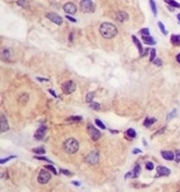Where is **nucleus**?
Segmentation results:
<instances>
[{
	"instance_id": "a878e982",
	"label": "nucleus",
	"mask_w": 180,
	"mask_h": 192,
	"mask_svg": "<svg viewBox=\"0 0 180 192\" xmlns=\"http://www.w3.org/2000/svg\"><path fill=\"white\" fill-rule=\"evenodd\" d=\"M94 97V92H89V93L87 95V97H86L87 102H89V103L92 102V100H93Z\"/></svg>"
},
{
	"instance_id": "58836bf2",
	"label": "nucleus",
	"mask_w": 180,
	"mask_h": 192,
	"mask_svg": "<svg viewBox=\"0 0 180 192\" xmlns=\"http://www.w3.org/2000/svg\"><path fill=\"white\" fill-rule=\"evenodd\" d=\"M176 114H177V113H176V110L174 109L173 110V111L171 112V113L168 115V119H170V118H172V117H175L176 116Z\"/></svg>"
},
{
	"instance_id": "f704fd0d",
	"label": "nucleus",
	"mask_w": 180,
	"mask_h": 192,
	"mask_svg": "<svg viewBox=\"0 0 180 192\" xmlns=\"http://www.w3.org/2000/svg\"><path fill=\"white\" fill-rule=\"evenodd\" d=\"M34 158L36 159H38V160H44V161H47V162H49V163H53V162H52V160H49L48 158H47L45 157H42V156H34Z\"/></svg>"
},
{
	"instance_id": "cd10ccee",
	"label": "nucleus",
	"mask_w": 180,
	"mask_h": 192,
	"mask_svg": "<svg viewBox=\"0 0 180 192\" xmlns=\"http://www.w3.org/2000/svg\"><path fill=\"white\" fill-rule=\"evenodd\" d=\"M156 51L155 49H151V55H150V61L151 62H152V61H153L155 60V57H156Z\"/></svg>"
},
{
	"instance_id": "39448f33",
	"label": "nucleus",
	"mask_w": 180,
	"mask_h": 192,
	"mask_svg": "<svg viewBox=\"0 0 180 192\" xmlns=\"http://www.w3.org/2000/svg\"><path fill=\"white\" fill-rule=\"evenodd\" d=\"M85 160H86V162L87 163L92 165H96V163H98V162H99V153L96 151L90 152V153L87 155Z\"/></svg>"
},
{
	"instance_id": "a18cd8bd",
	"label": "nucleus",
	"mask_w": 180,
	"mask_h": 192,
	"mask_svg": "<svg viewBox=\"0 0 180 192\" xmlns=\"http://www.w3.org/2000/svg\"><path fill=\"white\" fill-rule=\"evenodd\" d=\"M176 59H177V62L180 63V53L178 54L177 57H176Z\"/></svg>"
},
{
	"instance_id": "f257e3e1",
	"label": "nucleus",
	"mask_w": 180,
	"mask_h": 192,
	"mask_svg": "<svg viewBox=\"0 0 180 192\" xmlns=\"http://www.w3.org/2000/svg\"><path fill=\"white\" fill-rule=\"evenodd\" d=\"M99 32L102 37L106 39H112L118 34V29L114 24L110 23H103L100 25Z\"/></svg>"
},
{
	"instance_id": "9b49d317",
	"label": "nucleus",
	"mask_w": 180,
	"mask_h": 192,
	"mask_svg": "<svg viewBox=\"0 0 180 192\" xmlns=\"http://www.w3.org/2000/svg\"><path fill=\"white\" fill-rule=\"evenodd\" d=\"M157 175H156V177H160L163 176H168L170 175L171 173L170 170L168 169V168L163 167V166H158L157 167Z\"/></svg>"
},
{
	"instance_id": "79ce46f5",
	"label": "nucleus",
	"mask_w": 180,
	"mask_h": 192,
	"mask_svg": "<svg viewBox=\"0 0 180 192\" xmlns=\"http://www.w3.org/2000/svg\"><path fill=\"white\" fill-rule=\"evenodd\" d=\"M61 173L65 174V175H70V173L68 171V170H61Z\"/></svg>"
},
{
	"instance_id": "dca6fc26",
	"label": "nucleus",
	"mask_w": 180,
	"mask_h": 192,
	"mask_svg": "<svg viewBox=\"0 0 180 192\" xmlns=\"http://www.w3.org/2000/svg\"><path fill=\"white\" fill-rule=\"evenodd\" d=\"M132 40H133L134 44H135V46L137 47V49L139 50V54H141H141H143V47H142V45H141V42H140V41L137 39V37H135L134 35H132Z\"/></svg>"
},
{
	"instance_id": "412c9836",
	"label": "nucleus",
	"mask_w": 180,
	"mask_h": 192,
	"mask_svg": "<svg viewBox=\"0 0 180 192\" xmlns=\"http://www.w3.org/2000/svg\"><path fill=\"white\" fill-rule=\"evenodd\" d=\"M156 122V119L154 118V117H151V118H149V117H146L145 119L144 122H143V125L145 127H150L151 125H152L154 123Z\"/></svg>"
},
{
	"instance_id": "2f4dec72",
	"label": "nucleus",
	"mask_w": 180,
	"mask_h": 192,
	"mask_svg": "<svg viewBox=\"0 0 180 192\" xmlns=\"http://www.w3.org/2000/svg\"><path fill=\"white\" fill-rule=\"evenodd\" d=\"M45 168H46L47 169H48L49 170H51V171H52V173L54 174V175H57V172H56L55 168H54L53 165H47L45 166Z\"/></svg>"
},
{
	"instance_id": "c85d7f7f",
	"label": "nucleus",
	"mask_w": 180,
	"mask_h": 192,
	"mask_svg": "<svg viewBox=\"0 0 180 192\" xmlns=\"http://www.w3.org/2000/svg\"><path fill=\"white\" fill-rule=\"evenodd\" d=\"M95 123L96 125H97L98 127H99L100 128H101V129L103 130H105L106 129V127H105V125L103 124V123L101 122L100 120H98V119H96L95 120Z\"/></svg>"
},
{
	"instance_id": "f03ea898",
	"label": "nucleus",
	"mask_w": 180,
	"mask_h": 192,
	"mask_svg": "<svg viewBox=\"0 0 180 192\" xmlns=\"http://www.w3.org/2000/svg\"><path fill=\"white\" fill-rule=\"evenodd\" d=\"M63 148L66 153L69 154H73L79 149V143L76 139L73 138H69L63 143Z\"/></svg>"
},
{
	"instance_id": "6e6552de",
	"label": "nucleus",
	"mask_w": 180,
	"mask_h": 192,
	"mask_svg": "<svg viewBox=\"0 0 180 192\" xmlns=\"http://www.w3.org/2000/svg\"><path fill=\"white\" fill-rule=\"evenodd\" d=\"M87 130H88L89 134H90L91 138L93 139L94 141H97L101 137V132L97 129H96L92 124L88 125Z\"/></svg>"
},
{
	"instance_id": "e433bc0d",
	"label": "nucleus",
	"mask_w": 180,
	"mask_h": 192,
	"mask_svg": "<svg viewBox=\"0 0 180 192\" xmlns=\"http://www.w3.org/2000/svg\"><path fill=\"white\" fill-rule=\"evenodd\" d=\"M153 62L154 64L156 65V66H161L162 65H163V63H162V61L160 59H156L153 61Z\"/></svg>"
},
{
	"instance_id": "aec40b11",
	"label": "nucleus",
	"mask_w": 180,
	"mask_h": 192,
	"mask_svg": "<svg viewBox=\"0 0 180 192\" xmlns=\"http://www.w3.org/2000/svg\"><path fill=\"white\" fill-rule=\"evenodd\" d=\"M16 3L19 6L22 7L24 9H27L29 8V2L28 0H18Z\"/></svg>"
},
{
	"instance_id": "c9c22d12",
	"label": "nucleus",
	"mask_w": 180,
	"mask_h": 192,
	"mask_svg": "<svg viewBox=\"0 0 180 192\" xmlns=\"http://www.w3.org/2000/svg\"><path fill=\"white\" fill-rule=\"evenodd\" d=\"M146 168L147 170H153V168H154L153 164L151 162H148L146 163Z\"/></svg>"
},
{
	"instance_id": "bb28decb",
	"label": "nucleus",
	"mask_w": 180,
	"mask_h": 192,
	"mask_svg": "<svg viewBox=\"0 0 180 192\" xmlns=\"http://www.w3.org/2000/svg\"><path fill=\"white\" fill-rule=\"evenodd\" d=\"M158 27H159L160 30H161V31L163 32V34H164V35H167V34H168V32H167V30H165V25H163L161 22L158 23Z\"/></svg>"
},
{
	"instance_id": "20e7f679",
	"label": "nucleus",
	"mask_w": 180,
	"mask_h": 192,
	"mask_svg": "<svg viewBox=\"0 0 180 192\" xmlns=\"http://www.w3.org/2000/svg\"><path fill=\"white\" fill-rule=\"evenodd\" d=\"M61 90L65 95H70L75 91L76 85L72 80H68L63 82L61 86Z\"/></svg>"
},
{
	"instance_id": "4c0bfd02",
	"label": "nucleus",
	"mask_w": 180,
	"mask_h": 192,
	"mask_svg": "<svg viewBox=\"0 0 180 192\" xmlns=\"http://www.w3.org/2000/svg\"><path fill=\"white\" fill-rule=\"evenodd\" d=\"M175 160L177 163L180 162V149L177 150L176 151V155H175Z\"/></svg>"
},
{
	"instance_id": "2eb2a0df",
	"label": "nucleus",
	"mask_w": 180,
	"mask_h": 192,
	"mask_svg": "<svg viewBox=\"0 0 180 192\" xmlns=\"http://www.w3.org/2000/svg\"><path fill=\"white\" fill-rule=\"evenodd\" d=\"M162 156L167 160H172L174 158V154L173 152L170 151H163L161 152Z\"/></svg>"
},
{
	"instance_id": "37998d69",
	"label": "nucleus",
	"mask_w": 180,
	"mask_h": 192,
	"mask_svg": "<svg viewBox=\"0 0 180 192\" xmlns=\"http://www.w3.org/2000/svg\"><path fill=\"white\" fill-rule=\"evenodd\" d=\"M37 79L39 81H40V82H42V81H48L49 80L48 79H46V78H42V77H37Z\"/></svg>"
},
{
	"instance_id": "4be33fe9",
	"label": "nucleus",
	"mask_w": 180,
	"mask_h": 192,
	"mask_svg": "<svg viewBox=\"0 0 180 192\" xmlns=\"http://www.w3.org/2000/svg\"><path fill=\"white\" fill-rule=\"evenodd\" d=\"M165 3L170 5V6L175 7V8H180V4L174 0H163Z\"/></svg>"
},
{
	"instance_id": "9d476101",
	"label": "nucleus",
	"mask_w": 180,
	"mask_h": 192,
	"mask_svg": "<svg viewBox=\"0 0 180 192\" xmlns=\"http://www.w3.org/2000/svg\"><path fill=\"white\" fill-rule=\"evenodd\" d=\"M47 131V129L46 127L41 126L40 128L35 132V133H34V137L36 139H37V140H41V139H42L44 137V136L46 135Z\"/></svg>"
},
{
	"instance_id": "393cba45",
	"label": "nucleus",
	"mask_w": 180,
	"mask_h": 192,
	"mask_svg": "<svg viewBox=\"0 0 180 192\" xmlns=\"http://www.w3.org/2000/svg\"><path fill=\"white\" fill-rule=\"evenodd\" d=\"M127 135H128V137H131V138H134V137H136V135H137L136 131L134 129H132V128L127 130Z\"/></svg>"
},
{
	"instance_id": "0eeeda50",
	"label": "nucleus",
	"mask_w": 180,
	"mask_h": 192,
	"mask_svg": "<svg viewBox=\"0 0 180 192\" xmlns=\"http://www.w3.org/2000/svg\"><path fill=\"white\" fill-rule=\"evenodd\" d=\"M46 17L49 20H50L51 21L56 23V25H62L63 23V19L60 16L59 14H56V13L54 12H49L46 15Z\"/></svg>"
},
{
	"instance_id": "c756f323",
	"label": "nucleus",
	"mask_w": 180,
	"mask_h": 192,
	"mask_svg": "<svg viewBox=\"0 0 180 192\" xmlns=\"http://www.w3.org/2000/svg\"><path fill=\"white\" fill-rule=\"evenodd\" d=\"M90 107L94 110H99L100 108V104L97 102H91Z\"/></svg>"
},
{
	"instance_id": "49530a36",
	"label": "nucleus",
	"mask_w": 180,
	"mask_h": 192,
	"mask_svg": "<svg viewBox=\"0 0 180 192\" xmlns=\"http://www.w3.org/2000/svg\"><path fill=\"white\" fill-rule=\"evenodd\" d=\"M72 184H75L76 186H80V183L78 182H76V181H74V182H72Z\"/></svg>"
},
{
	"instance_id": "ea45409f",
	"label": "nucleus",
	"mask_w": 180,
	"mask_h": 192,
	"mask_svg": "<svg viewBox=\"0 0 180 192\" xmlns=\"http://www.w3.org/2000/svg\"><path fill=\"white\" fill-rule=\"evenodd\" d=\"M65 18H66V19H68V20H70V21H71V22H74V23H75V22H76V19H74V18L71 17V16H65Z\"/></svg>"
},
{
	"instance_id": "1a4fd4ad",
	"label": "nucleus",
	"mask_w": 180,
	"mask_h": 192,
	"mask_svg": "<svg viewBox=\"0 0 180 192\" xmlns=\"http://www.w3.org/2000/svg\"><path fill=\"white\" fill-rule=\"evenodd\" d=\"M63 9L65 13H67L68 14H71V15H74L77 12V7L72 2H68L65 4L63 5Z\"/></svg>"
},
{
	"instance_id": "b1692460",
	"label": "nucleus",
	"mask_w": 180,
	"mask_h": 192,
	"mask_svg": "<svg viewBox=\"0 0 180 192\" xmlns=\"http://www.w3.org/2000/svg\"><path fill=\"white\" fill-rule=\"evenodd\" d=\"M32 151L34 153H37V154H44V153H46V151L44 150V148L43 147H37L34 148L32 149Z\"/></svg>"
},
{
	"instance_id": "6ab92c4d",
	"label": "nucleus",
	"mask_w": 180,
	"mask_h": 192,
	"mask_svg": "<svg viewBox=\"0 0 180 192\" xmlns=\"http://www.w3.org/2000/svg\"><path fill=\"white\" fill-rule=\"evenodd\" d=\"M170 42L174 46H180V35H172L171 36Z\"/></svg>"
},
{
	"instance_id": "a211bd4d",
	"label": "nucleus",
	"mask_w": 180,
	"mask_h": 192,
	"mask_svg": "<svg viewBox=\"0 0 180 192\" xmlns=\"http://www.w3.org/2000/svg\"><path fill=\"white\" fill-rule=\"evenodd\" d=\"M129 19L128 14L125 11L119 12L117 14V19L120 22H124L125 21H127Z\"/></svg>"
},
{
	"instance_id": "72a5a7b5",
	"label": "nucleus",
	"mask_w": 180,
	"mask_h": 192,
	"mask_svg": "<svg viewBox=\"0 0 180 192\" xmlns=\"http://www.w3.org/2000/svg\"><path fill=\"white\" fill-rule=\"evenodd\" d=\"M82 119V117L81 116H72L70 117H69L68 119V120H71V121H80Z\"/></svg>"
},
{
	"instance_id": "7ed1b4c3",
	"label": "nucleus",
	"mask_w": 180,
	"mask_h": 192,
	"mask_svg": "<svg viewBox=\"0 0 180 192\" xmlns=\"http://www.w3.org/2000/svg\"><path fill=\"white\" fill-rule=\"evenodd\" d=\"M80 7L82 12L86 13V14L93 13L95 9L94 4L92 0H81L80 3Z\"/></svg>"
},
{
	"instance_id": "de8ad7c7",
	"label": "nucleus",
	"mask_w": 180,
	"mask_h": 192,
	"mask_svg": "<svg viewBox=\"0 0 180 192\" xmlns=\"http://www.w3.org/2000/svg\"><path fill=\"white\" fill-rule=\"evenodd\" d=\"M177 19H178V20H179V21H180V14H178V15H177Z\"/></svg>"
},
{
	"instance_id": "7c9ffc66",
	"label": "nucleus",
	"mask_w": 180,
	"mask_h": 192,
	"mask_svg": "<svg viewBox=\"0 0 180 192\" xmlns=\"http://www.w3.org/2000/svg\"><path fill=\"white\" fill-rule=\"evenodd\" d=\"M140 33L142 35V36H148L150 35V32L148 28H143L140 30Z\"/></svg>"
},
{
	"instance_id": "423d86ee",
	"label": "nucleus",
	"mask_w": 180,
	"mask_h": 192,
	"mask_svg": "<svg viewBox=\"0 0 180 192\" xmlns=\"http://www.w3.org/2000/svg\"><path fill=\"white\" fill-rule=\"evenodd\" d=\"M51 178H52V175L49 172L47 171L46 170H42L39 174L37 180L40 184H47L51 180Z\"/></svg>"
},
{
	"instance_id": "f3484780",
	"label": "nucleus",
	"mask_w": 180,
	"mask_h": 192,
	"mask_svg": "<svg viewBox=\"0 0 180 192\" xmlns=\"http://www.w3.org/2000/svg\"><path fill=\"white\" fill-rule=\"evenodd\" d=\"M142 40L143 43L146 44L148 45H154L156 44V41L154 40V39L152 37H151L150 35L148 36H142Z\"/></svg>"
},
{
	"instance_id": "4468645a",
	"label": "nucleus",
	"mask_w": 180,
	"mask_h": 192,
	"mask_svg": "<svg viewBox=\"0 0 180 192\" xmlns=\"http://www.w3.org/2000/svg\"><path fill=\"white\" fill-rule=\"evenodd\" d=\"M1 132H7L9 129V127L8 122H7L6 117L4 115H1Z\"/></svg>"
},
{
	"instance_id": "a19ab883",
	"label": "nucleus",
	"mask_w": 180,
	"mask_h": 192,
	"mask_svg": "<svg viewBox=\"0 0 180 192\" xmlns=\"http://www.w3.org/2000/svg\"><path fill=\"white\" fill-rule=\"evenodd\" d=\"M141 150L139 149V148H134V149L133 150V151H132V153H134V154H137V153H141Z\"/></svg>"
},
{
	"instance_id": "c03bdc74",
	"label": "nucleus",
	"mask_w": 180,
	"mask_h": 192,
	"mask_svg": "<svg viewBox=\"0 0 180 192\" xmlns=\"http://www.w3.org/2000/svg\"><path fill=\"white\" fill-rule=\"evenodd\" d=\"M49 92H50V93H51V94H52V95H53V96H54V97H57V96H56V94H55V92H54V91H53V90H49Z\"/></svg>"
},
{
	"instance_id": "473e14b6",
	"label": "nucleus",
	"mask_w": 180,
	"mask_h": 192,
	"mask_svg": "<svg viewBox=\"0 0 180 192\" xmlns=\"http://www.w3.org/2000/svg\"><path fill=\"white\" fill-rule=\"evenodd\" d=\"M16 156H14V155H11V156H9L8 158H2L1 159V160H0V163H1V164H3V163H5L8 162L9 160H11L13 158H15Z\"/></svg>"
},
{
	"instance_id": "5701e85b",
	"label": "nucleus",
	"mask_w": 180,
	"mask_h": 192,
	"mask_svg": "<svg viewBox=\"0 0 180 192\" xmlns=\"http://www.w3.org/2000/svg\"><path fill=\"white\" fill-rule=\"evenodd\" d=\"M149 4H150L151 9V11L153 14V15L156 16L157 15V7H156V2L154 1V0H149Z\"/></svg>"
},
{
	"instance_id": "ddd939ff",
	"label": "nucleus",
	"mask_w": 180,
	"mask_h": 192,
	"mask_svg": "<svg viewBox=\"0 0 180 192\" xmlns=\"http://www.w3.org/2000/svg\"><path fill=\"white\" fill-rule=\"evenodd\" d=\"M140 173H141V168H140L139 165H137L132 172L128 173L125 175V177L127 178V176H130V177H132V178H135V177H138L139 176Z\"/></svg>"
},
{
	"instance_id": "f8f14e48",
	"label": "nucleus",
	"mask_w": 180,
	"mask_h": 192,
	"mask_svg": "<svg viewBox=\"0 0 180 192\" xmlns=\"http://www.w3.org/2000/svg\"><path fill=\"white\" fill-rule=\"evenodd\" d=\"M11 57V52L10 49L4 48L1 51V59L3 61H8Z\"/></svg>"
}]
</instances>
